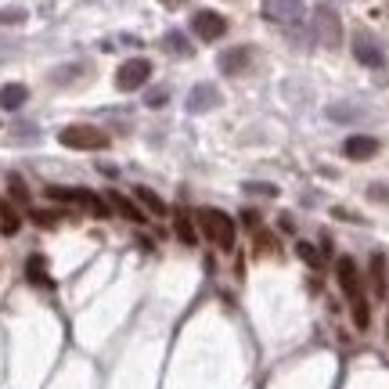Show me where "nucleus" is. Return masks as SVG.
Wrapping results in <instances>:
<instances>
[{
	"label": "nucleus",
	"mask_w": 389,
	"mask_h": 389,
	"mask_svg": "<svg viewBox=\"0 0 389 389\" xmlns=\"http://www.w3.org/2000/svg\"><path fill=\"white\" fill-rule=\"evenodd\" d=\"M336 278H339L343 295L350 299L353 324L361 328V332H368V324H371V307H368V299H364V278H361V271H357V263H353L350 256H339V263H336Z\"/></svg>",
	"instance_id": "obj_1"
},
{
	"label": "nucleus",
	"mask_w": 389,
	"mask_h": 389,
	"mask_svg": "<svg viewBox=\"0 0 389 389\" xmlns=\"http://www.w3.org/2000/svg\"><path fill=\"white\" fill-rule=\"evenodd\" d=\"M195 224H198V231H202L213 245H220V249H234V220L224 213V209L202 205L198 213H195Z\"/></svg>",
	"instance_id": "obj_2"
},
{
	"label": "nucleus",
	"mask_w": 389,
	"mask_h": 389,
	"mask_svg": "<svg viewBox=\"0 0 389 389\" xmlns=\"http://www.w3.org/2000/svg\"><path fill=\"white\" fill-rule=\"evenodd\" d=\"M371 195H375V198H378V202H385V198H389V195H385V188H382V184H378V188H371Z\"/></svg>",
	"instance_id": "obj_31"
},
{
	"label": "nucleus",
	"mask_w": 389,
	"mask_h": 389,
	"mask_svg": "<svg viewBox=\"0 0 389 389\" xmlns=\"http://www.w3.org/2000/svg\"><path fill=\"white\" fill-rule=\"evenodd\" d=\"M159 4H162V8H184L188 0H159Z\"/></svg>",
	"instance_id": "obj_30"
},
{
	"label": "nucleus",
	"mask_w": 389,
	"mask_h": 389,
	"mask_svg": "<svg viewBox=\"0 0 389 389\" xmlns=\"http://www.w3.org/2000/svg\"><path fill=\"white\" fill-rule=\"evenodd\" d=\"M375 152H378V141H375V137L357 134V137H346V141H343V155H346V159L361 162V159H371Z\"/></svg>",
	"instance_id": "obj_14"
},
{
	"label": "nucleus",
	"mask_w": 389,
	"mask_h": 389,
	"mask_svg": "<svg viewBox=\"0 0 389 389\" xmlns=\"http://www.w3.org/2000/svg\"><path fill=\"white\" fill-rule=\"evenodd\" d=\"M58 141H62L65 148H76V152H105V148L112 144V137H108L105 130H98V127H87V123L62 127Z\"/></svg>",
	"instance_id": "obj_3"
},
{
	"label": "nucleus",
	"mask_w": 389,
	"mask_h": 389,
	"mask_svg": "<svg viewBox=\"0 0 389 389\" xmlns=\"http://www.w3.org/2000/svg\"><path fill=\"white\" fill-rule=\"evenodd\" d=\"M217 65L224 76H242L249 69V47H231V51H220Z\"/></svg>",
	"instance_id": "obj_13"
},
{
	"label": "nucleus",
	"mask_w": 389,
	"mask_h": 389,
	"mask_svg": "<svg viewBox=\"0 0 389 389\" xmlns=\"http://www.w3.org/2000/svg\"><path fill=\"white\" fill-rule=\"evenodd\" d=\"M25 22V8H0V25H18Z\"/></svg>",
	"instance_id": "obj_27"
},
{
	"label": "nucleus",
	"mask_w": 389,
	"mask_h": 389,
	"mask_svg": "<svg viewBox=\"0 0 389 389\" xmlns=\"http://www.w3.org/2000/svg\"><path fill=\"white\" fill-rule=\"evenodd\" d=\"M245 195H256V198H274L278 188L267 184V181H245Z\"/></svg>",
	"instance_id": "obj_24"
},
{
	"label": "nucleus",
	"mask_w": 389,
	"mask_h": 389,
	"mask_svg": "<svg viewBox=\"0 0 389 389\" xmlns=\"http://www.w3.org/2000/svg\"><path fill=\"white\" fill-rule=\"evenodd\" d=\"M263 18L295 33L307 18V8H303V0H263Z\"/></svg>",
	"instance_id": "obj_6"
},
{
	"label": "nucleus",
	"mask_w": 389,
	"mask_h": 389,
	"mask_svg": "<svg viewBox=\"0 0 389 389\" xmlns=\"http://www.w3.org/2000/svg\"><path fill=\"white\" fill-rule=\"evenodd\" d=\"M310 40L321 44V47H339V40H343V22H339V15L328 8V4H317V8H314Z\"/></svg>",
	"instance_id": "obj_5"
},
{
	"label": "nucleus",
	"mask_w": 389,
	"mask_h": 389,
	"mask_svg": "<svg viewBox=\"0 0 389 389\" xmlns=\"http://www.w3.org/2000/svg\"><path fill=\"white\" fill-rule=\"evenodd\" d=\"M368 285H371L375 299H385V295H389V267H385V253H371V263H368Z\"/></svg>",
	"instance_id": "obj_10"
},
{
	"label": "nucleus",
	"mask_w": 389,
	"mask_h": 389,
	"mask_svg": "<svg viewBox=\"0 0 389 389\" xmlns=\"http://www.w3.org/2000/svg\"><path fill=\"white\" fill-rule=\"evenodd\" d=\"M256 249H260V253H267V256L278 253V238H274L271 231H260V227H256Z\"/></svg>",
	"instance_id": "obj_25"
},
{
	"label": "nucleus",
	"mask_w": 389,
	"mask_h": 389,
	"mask_svg": "<svg viewBox=\"0 0 389 389\" xmlns=\"http://www.w3.org/2000/svg\"><path fill=\"white\" fill-rule=\"evenodd\" d=\"M8 195H11V202L29 205V188H25V181H22L18 173H11V177H8Z\"/></svg>",
	"instance_id": "obj_22"
},
{
	"label": "nucleus",
	"mask_w": 389,
	"mask_h": 389,
	"mask_svg": "<svg viewBox=\"0 0 389 389\" xmlns=\"http://www.w3.org/2000/svg\"><path fill=\"white\" fill-rule=\"evenodd\" d=\"M29 220L37 227H58L62 224V213H58V209H29Z\"/></svg>",
	"instance_id": "obj_20"
},
{
	"label": "nucleus",
	"mask_w": 389,
	"mask_h": 389,
	"mask_svg": "<svg viewBox=\"0 0 389 389\" xmlns=\"http://www.w3.org/2000/svg\"><path fill=\"white\" fill-rule=\"evenodd\" d=\"M188 108L191 112H209V108H220V91L213 83H195L191 94H188Z\"/></svg>",
	"instance_id": "obj_11"
},
{
	"label": "nucleus",
	"mask_w": 389,
	"mask_h": 389,
	"mask_svg": "<svg viewBox=\"0 0 389 389\" xmlns=\"http://www.w3.org/2000/svg\"><path fill=\"white\" fill-rule=\"evenodd\" d=\"M278 227H281V231H295V224H292V217H288V213H281V217H278Z\"/></svg>",
	"instance_id": "obj_29"
},
{
	"label": "nucleus",
	"mask_w": 389,
	"mask_h": 389,
	"mask_svg": "<svg viewBox=\"0 0 389 389\" xmlns=\"http://www.w3.org/2000/svg\"><path fill=\"white\" fill-rule=\"evenodd\" d=\"M166 101H170V91H166V87H152V91L144 94V105H148V108H162Z\"/></svg>",
	"instance_id": "obj_26"
},
{
	"label": "nucleus",
	"mask_w": 389,
	"mask_h": 389,
	"mask_svg": "<svg viewBox=\"0 0 389 389\" xmlns=\"http://www.w3.org/2000/svg\"><path fill=\"white\" fill-rule=\"evenodd\" d=\"M353 58H357L361 65H368V69H378V65L385 62L382 47H378L371 37H364V33H357V37H353Z\"/></svg>",
	"instance_id": "obj_9"
},
{
	"label": "nucleus",
	"mask_w": 389,
	"mask_h": 389,
	"mask_svg": "<svg viewBox=\"0 0 389 389\" xmlns=\"http://www.w3.org/2000/svg\"><path fill=\"white\" fill-rule=\"evenodd\" d=\"M148 79H152V62H148V58H130V62H123V65H119V72H115V87L123 94L141 91Z\"/></svg>",
	"instance_id": "obj_7"
},
{
	"label": "nucleus",
	"mask_w": 389,
	"mask_h": 389,
	"mask_svg": "<svg viewBox=\"0 0 389 389\" xmlns=\"http://www.w3.org/2000/svg\"><path fill=\"white\" fill-rule=\"evenodd\" d=\"M18 227H22V220H18V213L11 205H0V231L4 234H18Z\"/></svg>",
	"instance_id": "obj_23"
},
{
	"label": "nucleus",
	"mask_w": 389,
	"mask_h": 389,
	"mask_svg": "<svg viewBox=\"0 0 389 389\" xmlns=\"http://www.w3.org/2000/svg\"><path fill=\"white\" fill-rule=\"evenodd\" d=\"M242 224L256 231V227H260V213H253V209H245V213H242Z\"/></svg>",
	"instance_id": "obj_28"
},
{
	"label": "nucleus",
	"mask_w": 389,
	"mask_h": 389,
	"mask_svg": "<svg viewBox=\"0 0 389 389\" xmlns=\"http://www.w3.org/2000/svg\"><path fill=\"white\" fill-rule=\"evenodd\" d=\"M25 274H29V281L33 285H40V288H51L54 281H51V274H47V263H44V256H29V263H25Z\"/></svg>",
	"instance_id": "obj_18"
},
{
	"label": "nucleus",
	"mask_w": 389,
	"mask_h": 389,
	"mask_svg": "<svg viewBox=\"0 0 389 389\" xmlns=\"http://www.w3.org/2000/svg\"><path fill=\"white\" fill-rule=\"evenodd\" d=\"M134 198H137V202L148 209V213H152V217H166V202H162V198H159L152 188L137 184V188H134Z\"/></svg>",
	"instance_id": "obj_17"
},
{
	"label": "nucleus",
	"mask_w": 389,
	"mask_h": 389,
	"mask_svg": "<svg viewBox=\"0 0 389 389\" xmlns=\"http://www.w3.org/2000/svg\"><path fill=\"white\" fill-rule=\"evenodd\" d=\"M51 202H65V205H83L87 213H94V217H108V205L101 195L94 191H87V188H62V184H47L44 191Z\"/></svg>",
	"instance_id": "obj_4"
},
{
	"label": "nucleus",
	"mask_w": 389,
	"mask_h": 389,
	"mask_svg": "<svg viewBox=\"0 0 389 389\" xmlns=\"http://www.w3.org/2000/svg\"><path fill=\"white\" fill-rule=\"evenodd\" d=\"M162 47H166L173 58H188V54H191V44H188V37H184V33H177V29H170V33L162 37Z\"/></svg>",
	"instance_id": "obj_19"
},
{
	"label": "nucleus",
	"mask_w": 389,
	"mask_h": 389,
	"mask_svg": "<svg viewBox=\"0 0 389 389\" xmlns=\"http://www.w3.org/2000/svg\"><path fill=\"white\" fill-rule=\"evenodd\" d=\"M25 101H29V87L25 83H8L4 91H0V108L4 112H18Z\"/></svg>",
	"instance_id": "obj_15"
},
{
	"label": "nucleus",
	"mask_w": 389,
	"mask_h": 389,
	"mask_svg": "<svg viewBox=\"0 0 389 389\" xmlns=\"http://www.w3.org/2000/svg\"><path fill=\"white\" fill-rule=\"evenodd\" d=\"M295 256L303 260L307 267H314V271H321V267H324V256H321L310 242H299V245H295Z\"/></svg>",
	"instance_id": "obj_21"
},
{
	"label": "nucleus",
	"mask_w": 389,
	"mask_h": 389,
	"mask_svg": "<svg viewBox=\"0 0 389 389\" xmlns=\"http://www.w3.org/2000/svg\"><path fill=\"white\" fill-rule=\"evenodd\" d=\"M105 195H108V202H112V209H115L119 217H127L130 224H144V213H141V209H137L127 195H119V191H105Z\"/></svg>",
	"instance_id": "obj_16"
},
{
	"label": "nucleus",
	"mask_w": 389,
	"mask_h": 389,
	"mask_svg": "<svg viewBox=\"0 0 389 389\" xmlns=\"http://www.w3.org/2000/svg\"><path fill=\"white\" fill-rule=\"evenodd\" d=\"M173 231L184 245H195L198 242V227H195V217L188 205H173Z\"/></svg>",
	"instance_id": "obj_12"
},
{
	"label": "nucleus",
	"mask_w": 389,
	"mask_h": 389,
	"mask_svg": "<svg viewBox=\"0 0 389 389\" xmlns=\"http://www.w3.org/2000/svg\"><path fill=\"white\" fill-rule=\"evenodd\" d=\"M191 29H195V37H198V40L213 44V40H220V37L227 33V18L217 15V11H198V15L191 18Z\"/></svg>",
	"instance_id": "obj_8"
}]
</instances>
